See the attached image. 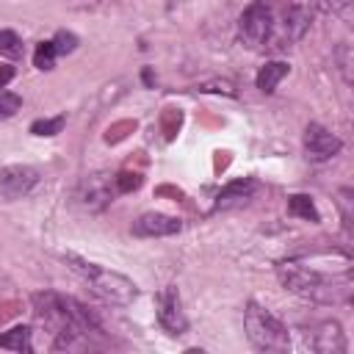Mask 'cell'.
<instances>
[{
    "label": "cell",
    "mask_w": 354,
    "mask_h": 354,
    "mask_svg": "<svg viewBox=\"0 0 354 354\" xmlns=\"http://www.w3.org/2000/svg\"><path fill=\"white\" fill-rule=\"evenodd\" d=\"M277 277L282 282V288H288L290 293L296 296H304V299H315V301H340L348 296V277L337 282L326 279L324 274H318L315 268H307L301 263H279L277 266Z\"/></svg>",
    "instance_id": "6da1fadb"
},
{
    "label": "cell",
    "mask_w": 354,
    "mask_h": 354,
    "mask_svg": "<svg viewBox=\"0 0 354 354\" xmlns=\"http://www.w3.org/2000/svg\"><path fill=\"white\" fill-rule=\"evenodd\" d=\"M243 326L249 340L260 348V351H285L288 348V329L279 318H274L266 307H260L257 301H249L243 310Z\"/></svg>",
    "instance_id": "7a4b0ae2"
},
{
    "label": "cell",
    "mask_w": 354,
    "mask_h": 354,
    "mask_svg": "<svg viewBox=\"0 0 354 354\" xmlns=\"http://www.w3.org/2000/svg\"><path fill=\"white\" fill-rule=\"evenodd\" d=\"M33 307H36L39 321L58 337L55 346H72V340L80 337V329L75 326V321H72V315L64 304V296L50 293V290L33 293Z\"/></svg>",
    "instance_id": "3957f363"
},
{
    "label": "cell",
    "mask_w": 354,
    "mask_h": 354,
    "mask_svg": "<svg viewBox=\"0 0 354 354\" xmlns=\"http://www.w3.org/2000/svg\"><path fill=\"white\" fill-rule=\"evenodd\" d=\"M271 25H274V6L266 0H254L238 19V30L243 44H249L252 50L266 47L268 36H271Z\"/></svg>",
    "instance_id": "277c9868"
},
{
    "label": "cell",
    "mask_w": 354,
    "mask_h": 354,
    "mask_svg": "<svg viewBox=\"0 0 354 354\" xmlns=\"http://www.w3.org/2000/svg\"><path fill=\"white\" fill-rule=\"evenodd\" d=\"M307 25H310V17H307V11L301 6H290L279 17L274 14V25H271V36H268L266 47H271V50L290 47L293 41H299L304 36Z\"/></svg>",
    "instance_id": "5b68a950"
},
{
    "label": "cell",
    "mask_w": 354,
    "mask_h": 354,
    "mask_svg": "<svg viewBox=\"0 0 354 354\" xmlns=\"http://www.w3.org/2000/svg\"><path fill=\"white\" fill-rule=\"evenodd\" d=\"M88 282H91V288H94V293L97 296H102L105 301H111V304H130L133 299H136V285L127 279V277H122V274H116V271H105V268H94V274L91 277H86Z\"/></svg>",
    "instance_id": "8992f818"
},
{
    "label": "cell",
    "mask_w": 354,
    "mask_h": 354,
    "mask_svg": "<svg viewBox=\"0 0 354 354\" xmlns=\"http://www.w3.org/2000/svg\"><path fill=\"white\" fill-rule=\"evenodd\" d=\"M36 180H39V171L33 166H25V163L3 166L0 169V199L14 202V199L28 196L30 188L36 185Z\"/></svg>",
    "instance_id": "52a82bcc"
},
{
    "label": "cell",
    "mask_w": 354,
    "mask_h": 354,
    "mask_svg": "<svg viewBox=\"0 0 354 354\" xmlns=\"http://www.w3.org/2000/svg\"><path fill=\"white\" fill-rule=\"evenodd\" d=\"M158 324L169 332V335H183L188 329V318L183 313V304H180V293L177 288H166L160 296H158Z\"/></svg>",
    "instance_id": "ba28073f"
},
{
    "label": "cell",
    "mask_w": 354,
    "mask_h": 354,
    "mask_svg": "<svg viewBox=\"0 0 354 354\" xmlns=\"http://www.w3.org/2000/svg\"><path fill=\"white\" fill-rule=\"evenodd\" d=\"M304 152L310 160H329L340 152V138L335 133H329L321 124H307L304 130Z\"/></svg>",
    "instance_id": "9c48e42d"
},
{
    "label": "cell",
    "mask_w": 354,
    "mask_h": 354,
    "mask_svg": "<svg viewBox=\"0 0 354 354\" xmlns=\"http://www.w3.org/2000/svg\"><path fill=\"white\" fill-rule=\"evenodd\" d=\"M113 191H111V180L108 174H88L83 177L80 188H77V199L86 210H102L111 202Z\"/></svg>",
    "instance_id": "30bf717a"
},
{
    "label": "cell",
    "mask_w": 354,
    "mask_h": 354,
    "mask_svg": "<svg viewBox=\"0 0 354 354\" xmlns=\"http://www.w3.org/2000/svg\"><path fill=\"white\" fill-rule=\"evenodd\" d=\"M180 230H183V221L163 213H144L133 221V235L138 238H166V235H177Z\"/></svg>",
    "instance_id": "8fae6325"
},
{
    "label": "cell",
    "mask_w": 354,
    "mask_h": 354,
    "mask_svg": "<svg viewBox=\"0 0 354 354\" xmlns=\"http://www.w3.org/2000/svg\"><path fill=\"white\" fill-rule=\"evenodd\" d=\"M254 180H232V183H227L221 191H218V196H216V205H213V210H230V207H238V205H246L249 202V196L254 194Z\"/></svg>",
    "instance_id": "7c38bea8"
},
{
    "label": "cell",
    "mask_w": 354,
    "mask_h": 354,
    "mask_svg": "<svg viewBox=\"0 0 354 354\" xmlns=\"http://www.w3.org/2000/svg\"><path fill=\"white\" fill-rule=\"evenodd\" d=\"M313 348L321 351V354H340V351H346V340H343L340 324L337 321L318 324L315 332H313Z\"/></svg>",
    "instance_id": "4fadbf2b"
},
{
    "label": "cell",
    "mask_w": 354,
    "mask_h": 354,
    "mask_svg": "<svg viewBox=\"0 0 354 354\" xmlns=\"http://www.w3.org/2000/svg\"><path fill=\"white\" fill-rule=\"evenodd\" d=\"M285 75H288V64H285V61H268V64L260 66V72H257V88L266 91V94H271V91L277 88V83H279Z\"/></svg>",
    "instance_id": "5bb4252c"
},
{
    "label": "cell",
    "mask_w": 354,
    "mask_h": 354,
    "mask_svg": "<svg viewBox=\"0 0 354 354\" xmlns=\"http://www.w3.org/2000/svg\"><path fill=\"white\" fill-rule=\"evenodd\" d=\"M0 348L8 351H28L30 348V329L28 326H14L0 335Z\"/></svg>",
    "instance_id": "9a60e30c"
},
{
    "label": "cell",
    "mask_w": 354,
    "mask_h": 354,
    "mask_svg": "<svg viewBox=\"0 0 354 354\" xmlns=\"http://www.w3.org/2000/svg\"><path fill=\"white\" fill-rule=\"evenodd\" d=\"M288 213H290V216H299V218H304V221H318V218H321L318 210H315V205H313V199L304 196V194H293V196L288 199Z\"/></svg>",
    "instance_id": "2e32d148"
},
{
    "label": "cell",
    "mask_w": 354,
    "mask_h": 354,
    "mask_svg": "<svg viewBox=\"0 0 354 354\" xmlns=\"http://www.w3.org/2000/svg\"><path fill=\"white\" fill-rule=\"evenodd\" d=\"M0 55H6V58H19L22 55V41L14 30H0Z\"/></svg>",
    "instance_id": "e0dca14e"
},
{
    "label": "cell",
    "mask_w": 354,
    "mask_h": 354,
    "mask_svg": "<svg viewBox=\"0 0 354 354\" xmlns=\"http://www.w3.org/2000/svg\"><path fill=\"white\" fill-rule=\"evenodd\" d=\"M55 47H53V41H41L39 47H36V53H33V64L39 66V69H53L55 66Z\"/></svg>",
    "instance_id": "ac0fdd59"
},
{
    "label": "cell",
    "mask_w": 354,
    "mask_h": 354,
    "mask_svg": "<svg viewBox=\"0 0 354 354\" xmlns=\"http://www.w3.org/2000/svg\"><path fill=\"white\" fill-rule=\"evenodd\" d=\"M64 124H66L64 116H55V119H36V122L30 124V133H33V136H55V133L64 130Z\"/></svg>",
    "instance_id": "d6986e66"
},
{
    "label": "cell",
    "mask_w": 354,
    "mask_h": 354,
    "mask_svg": "<svg viewBox=\"0 0 354 354\" xmlns=\"http://www.w3.org/2000/svg\"><path fill=\"white\" fill-rule=\"evenodd\" d=\"M113 185H116V191H122V194L136 191V188L141 185V174H136V171H119V174L113 177Z\"/></svg>",
    "instance_id": "ffe728a7"
},
{
    "label": "cell",
    "mask_w": 354,
    "mask_h": 354,
    "mask_svg": "<svg viewBox=\"0 0 354 354\" xmlns=\"http://www.w3.org/2000/svg\"><path fill=\"white\" fill-rule=\"evenodd\" d=\"M19 105H22V100L14 91H0V119L14 116L19 111Z\"/></svg>",
    "instance_id": "44dd1931"
},
{
    "label": "cell",
    "mask_w": 354,
    "mask_h": 354,
    "mask_svg": "<svg viewBox=\"0 0 354 354\" xmlns=\"http://www.w3.org/2000/svg\"><path fill=\"white\" fill-rule=\"evenodd\" d=\"M53 47H55L58 55H66V53H72L77 47V36L75 33H66V30H58L55 39H53Z\"/></svg>",
    "instance_id": "7402d4cb"
},
{
    "label": "cell",
    "mask_w": 354,
    "mask_h": 354,
    "mask_svg": "<svg viewBox=\"0 0 354 354\" xmlns=\"http://www.w3.org/2000/svg\"><path fill=\"white\" fill-rule=\"evenodd\" d=\"M315 6L326 14H343V11H348L351 0H315Z\"/></svg>",
    "instance_id": "603a6c76"
},
{
    "label": "cell",
    "mask_w": 354,
    "mask_h": 354,
    "mask_svg": "<svg viewBox=\"0 0 354 354\" xmlns=\"http://www.w3.org/2000/svg\"><path fill=\"white\" fill-rule=\"evenodd\" d=\"M11 77H14V69H11V66H3V69H0V86H6Z\"/></svg>",
    "instance_id": "cb8c5ba5"
}]
</instances>
